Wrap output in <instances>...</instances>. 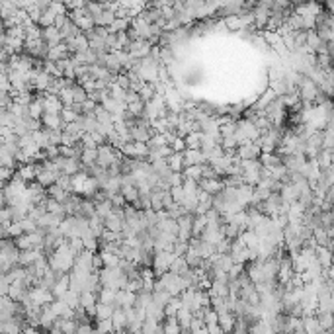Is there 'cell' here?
Listing matches in <instances>:
<instances>
[{
    "mask_svg": "<svg viewBox=\"0 0 334 334\" xmlns=\"http://www.w3.org/2000/svg\"><path fill=\"white\" fill-rule=\"evenodd\" d=\"M43 108H45V114H55V116H61V112H63V102H61V98L59 96H51V94H47L45 92V100H43Z\"/></svg>",
    "mask_w": 334,
    "mask_h": 334,
    "instance_id": "5",
    "label": "cell"
},
{
    "mask_svg": "<svg viewBox=\"0 0 334 334\" xmlns=\"http://www.w3.org/2000/svg\"><path fill=\"white\" fill-rule=\"evenodd\" d=\"M59 98H61V102L63 106H74V96H73V88H63L61 92H59Z\"/></svg>",
    "mask_w": 334,
    "mask_h": 334,
    "instance_id": "36",
    "label": "cell"
},
{
    "mask_svg": "<svg viewBox=\"0 0 334 334\" xmlns=\"http://www.w3.org/2000/svg\"><path fill=\"white\" fill-rule=\"evenodd\" d=\"M71 88H73L74 104H80V106H82V104L88 100V92L84 90V86H80V84L76 82V84H74V86H71Z\"/></svg>",
    "mask_w": 334,
    "mask_h": 334,
    "instance_id": "32",
    "label": "cell"
},
{
    "mask_svg": "<svg viewBox=\"0 0 334 334\" xmlns=\"http://www.w3.org/2000/svg\"><path fill=\"white\" fill-rule=\"evenodd\" d=\"M262 155V149L256 143H248V145H241L236 149V157L241 160H258Z\"/></svg>",
    "mask_w": 334,
    "mask_h": 334,
    "instance_id": "3",
    "label": "cell"
},
{
    "mask_svg": "<svg viewBox=\"0 0 334 334\" xmlns=\"http://www.w3.org/2000/svg\"><path fill=\"white\" fill-rule=\"evenodd\" d=\"M194 317H196V315H194L189 309H186V307H182V309L178 311V315H176V319H178V322H180L182 328H192Z\"/></svg>",
    "mask_w": 334,
    "mask_h": 334,
    "instance_id": "17",
    "label": "cell"
},
{
    "mask_svg": "<svg viewBox=\"0 0 334 334\" xmlns=\"http://www.w3.org/2000/svg\"><path fill=\"white\" fill-rule=\"evenodd\" d=\"M182 307H184L182 305V299H180V297H172L170 303L164 307V313H166V317H176L178 311H180Z\"/></svg>",
    "mask_w": 334,
    "mask_h": 334,
    "instance_id": "30",
    "label": "cell"
},
{
    "mask_svg": "<svg viewBox=\"0 0 334 334\" xmlns=\"http://www.w3.org/2000/svg\"><path fill=\"white\" fill-rule=\"evenodd\" d=\"M41 39H43L45 43L49 45V49H51V47H57V45L63 43V35H61V31H59L55 26H53V28L43 29V33H41Z\"/></svg>",
    "mask_w": 334,
    "mask_h": 334,
    "instance_id": "9",
    "label": "cell"
},
{
    "mask_svg": "<svg viewBox=\"0 0 334 334\" xmlns=\"http://www.w3.org/2000/svg\"><path fill=\"white\" fill-rule=\"evenodd\" d=\"M16 243V248L20 250V252H24V250H31L33 248V243H31V236L29 234H22V236H18L14 238Z\"/></svg>",
    "mask_w": 334,
    "mask_h": 334,
    "instance_id": "33",
    "label": "cell"
},
{
    "mask_svg": "<svg viewBox=\"0 0 334 334\" xmlns=\"http://www.w3.org/2000/svg\"><path fill=\"white\" fill-rule=\"evenodd\" d=\"M96 330H98V334L114 332V322H112V319L110 320H96Z\"/></svg>",
    "mask_w": 334,
    "mask_h": 334,
    "instance_id": "37",
    "label": "cell"
},
{
    "mask_svg": "<svg viewBox=\"0 0 334 334\" xmlns=\"http://www.w3.org/2000/svg\"><path fill=\"white\" fill-rule=\"evenodd\" d=\"M41 123H43V129L47 131H65L63 119H61V116H55V114H43Z\"/></svg>",
    "mask_w": 334,
    "mask_h": 334,
    "instance_id": "6",
    "label": "cell"
},
{
    "mask_svg": "<svg viewBox=\"0 0 334 334\" xmlns=\"http://www.w3.org/2000/svg\"><path fill=\"white\" fill-rule=\"evenodd\" d=\"M162 326V332L164 334H182V326L176 317H166V320L160 324Z\"/></svg>",
    "mask_w": 334,
    "mask_h": 334,
    "instance_id": "16",
    "label": "cell"
},
{
    "mask_svg": "<svg viewBox=\"0 0 334 334\" xmlns=\"http://www.w3.org/2000/svg\"><path fill=\"white\" fill-rule=\"evenodd\" d=\"M80 160H82V166H86V168L98 164V149H84Z\"/></svg>",
    "mask_w": 334,
    "mask_h": 334,
    "instance_id": "21",
    "label": "cell"
},
{
    "mask_svg": "<svg viewBox=\"0 0 334 334\" xmlns=\"http://www.w3.org/2000/svg\"><path fill=\"white\" fill-rule=\"evenodd\" d=\"M168 166L172 172H184L186 164H184V153H174L172 157H168Z\"/></svg>",
    "mask_w": 334,
    "mask_h": 334,
    "instance_id": "18",
    "label": "cell"
},
{
    "mask_svg": "<svg viewBox=\"0 0 334 334\" xmlns=\"http://www.w3.org/2000/svg\"><path fill=\"white\" fill-rule=\"evenodd\" d=\"M63 301L71 307L73 311H76V309L80 307V293H76V291H69V293L63 297Z\"/></svg>",
    "mask_w": 334,
    "mask_h": 334,
    "instance_id": "34",
    "label": "cell"
},
{
    "mask_svg": "<svg viewBox=\"0 0 334 334\" xmlns=\"http://www.w3.org/2000/svg\"><path fill=\"white\" fill-rule=\"evenodd\" d=\"M112 213H114V205H112L110 200H106V202H102V204H96V215L102 217L104 221L110 217Z\"/></svg>",
    "mask_w": 334,
    "mask_h": 334,
    "instance_id": "26",
    "label": "cell"
},
{
    "mask_svg": "<svg viewBox=\"0 0 334 334\" xmlns=\"http://www.w3.org/2000/svg\"><path fill=\"white\" fill-rule=\"evenodd\" d=\"M112 322H114V330H116V332H123V330L127 328V324H129L125 309H116V313H114V317H112Z\"/></svg>",
    "mask_w": 334,
    "mask_h": 334,
    "instance_id": "13",
    "label": "cell"
},
{
    "mask_svg": "<svg viewBox=\"0 0 334 334\" xmlns=\"http://www.w3.org/2000/svg\"><path fill=\"white\" fill-rule=\"evenodd\" d=\"M121 196H123V198H125V202L131 204V205L141 198V196H139V189H137V186H123V188H121Z\"/></svg>",
    "mask_w": 334,
    "mask_h": 334,
    "instance_id": "25",
    "label": "cell"
},
{
    "mask_svg": "<svg viewBox=\"0 0 334 334\" xmlns=\"http://www.w3.org/2000/svg\"><path fill=\"white\" fill-rule=\"evenodd\" d=\"M170 147H172V151H174V153H186V151H188V147H186V139H182V137H174V139H172V143H170Z\"/></svg>",
    "mask_w": 334,
    "mask_h": 334,
    "instance_id": "39",
    "label": "cell"
},
{
    "mask_svg": "<svg viewBox=\"0 0 334 334\" xmlns=\"http://www.w3.org/2000/svg\"><path fill=\"white\" fill-rule=\"evenodd\" d=\"M100 256H102L106 268H119V262H121L119 256L112 254V252H104V250H100Z\"/></svg>",
    "mask_w": 334,
    "mask_h": 334,
    "instance_id": "31",
    "label": "cell"
},
{
    "mask_svg": "<svg viewBox=\"0 0 334 334\" xmlns=\"http://www.w3.org/2000/svg\"><path fill=\"white\" fill-rule=\"evenodd\" d=\"M297 92H299V96H301V102L303 104H313L317 102V98H319L320 90L317 86V82L313 80V78H309V76H301V80H299V86H297Z\"/></svg>",
    "mask_w": 334,
    "mask_h": 334,
    "instance_id": "1",
    "label": "cell"
},
{
    "mask_svg": "<svg viewBox=\"0 0 334 334\" xmlns=\"http://www.w3.org/2000/svg\"><path fill=\"white\" fill-rule=\"evenodd\" d=\"M16 174L20 176L26 184H33L37 182V164H26V166H20L16 170Z\"/></svg>",
    "mask_w": 334,
    "mask_h": 334,
    "instance_id": "7",
    "label": "cell"
},
{
    "mask_svg": "<svg viewBox=\"0 0 334 334\" xmlns=\"http://www.w3.org/2000/svg\"><path fill=\"white\" fill-rule=\"evenodd\" d=\"M86 10L90 12V16H92V18H96V16L102 14L106 8H104V2H102V4H100V2H86Z\"/></svg>",
    "mask_w": 334,
    "mask_h": 334,
    "instance_id": "38",
    "label": "cell"
},
{
    "mask_svg": "<svg viewBox=\"0 0 334 334\" xmlns=\"http://www.w3.org/2000/svg\"><path fill=\"white\" fill-rule=\"evenodd\" d=\"M317 162H319L320 170H328L332 168V151H320V155L317 157Z\"/></svg>",
    "mask_w": 334,
    "mask_h": 334,
    "instance_id": "24",
    "label": "cell"
},
{
    "mask_svg": "<svg viewBox=\"0 0 334 334\" xmlns=\"http://www.w3.org/2000/svg\"><path fill=\"white\" fill-rule=\"evenodd\" d=\"M61 119H63V123L65 125H69V123H76L78 119H80V114L73 110V106H65L63 108V112H61Z\"/></svg>",
    "mask_w": 334,
    "mask_h": 334,
    "instance_id": "22",
    "label": "cell"
},
{
    "mask_svg": "<svg viewBox=\"0 0 334 334\" xmlns=\"http://www.w3.org/2000/svg\"><path fill=\"white\" fill-rule=\"evenodd\" d=\"M47 196H49V198H53V200H57L59 204H65V202L69 200L71 192H67V189H63V188H59L57 184H55V186L47 188Z\"/></svg>",
    "mask_w": 334,
    "mask_h": 334,
    "instance_id": "19",
    "label": "cell"
},
{
    "mask_svg": "<svg viewBox=\"0 0 334 334\" xmlns=\"http://www.w3.org/2000/svg\"><path fill=\"white\" fill-rule=\"evenodd\" d=\"M313 238H315V243H317L319 247H328V245H330V234H328L326 229H322V227L313 231Z\"/></svg>",
    "mask_w": 334,
    "mask_h": 334,
    "instance_id": "23",
    "label": "cell"
},
{
    "mask_svg": "<svg viewBox=\"0 0 334 334\" xmlns=\"http://www.w3.org/2000/svg\"><path fill=\"white\" fill-rule=\"evenodd\" d=\"M207 332L209 334H225L223 332V328L219 326V322L217 324H209V326H207Z\"/></svg>",
    "mask_w": 334,
    "mask_h": 334,
    "instance_id": "42",
    "label": "cell"
},
{
    "mask_svg": "<svg viewBox=\"0 0 334 334\" xmlns=\"http://www.w3.org/2000/svg\"><path fill=\"white\" fill-rule=\"evenodd\" d=\"M317 260L324 270H330L334 262V252L328 247H317Z\"/></svg>",
    "mask_w": 334,
    "mask_h": 334,
    "instance_id": "11",
    "label": "cell"
},
{
    "mask_svg": "<svg viewBox=\"0 0 334 334\" xmlns=\"http://www.w3.org/2000/svg\"><path fill=\"white\" fill-rule=\"evenodd\" d=\"M114 22H116V12H112V10H104L102 14L94 18L96 28H110Z\"/></svg>",
    "mask_w": 334,
    "mask_h": 334,
    "instance_id": "14",
    "label": "cell"
},
{
    "mask_svg": "<svg viewBox=\"0 0 334 334\" xmlns=\"http://www.w3.org/2000/svg\"><path fill=\"white\" fill-rule=\"evenodd\" d=\"M184 176H186L188 180L202 182V180H204V166H188V168H184Z\"/></svg>",
    "mask_w": 334,
    "mask_h": 334,
    "instance_id": "29",
    "label": "cell"
},
{
    "mask_svg": "<svg viewBox=\"0 0 334 334\" xmlns=\"http://www.w3.org/2000/svg\"><path fill=\"white\" fill-rule=\"evenodd\" d=\"M170 194H172V198H174V202L178 205L184 202V198H186V192L182 186H178V188H170Z\"/></svg>",
    "mask_w": 334,
    "mask_h": 334,
    "instance_id": "41",
    "label": "cell"
},
{
    "mask_svg": "<svg viewBox=\"0 0 334 334\" xmlns=\"http://www.w3.org/2000/svg\"><path fill=\"white\" fill-rule=\"evenodd\" d=\"M260 164L264 168H268V170H274L277 166H281L283 164V157L279 155V153H268V155H260Z\"/></svg>",
    "mask_w": 334,
    "mask_h": 334,
    "instance_id": "8",
    "label": "cell"
},
{
    "mask_svg": "<svg viewBox=\"0 0 334 334\" xmlns=\"http://www.w3.org/2000/svg\"><path fill=\"white\" fill-rule=\"evenodd\" d=\"M116 84H119V86L123 88V90H129V88H131L129 74H127V73H121V74H117V78H116Z\"/></svg>",
    "mask_w": 334,
    "mask_h": 334,
    "instance_id": "40",
    "label": "cell"
},
{
    "mask_svg": "<svg viewBox=\"0 0 334 334\" xmlns=\"http://www.w3.org/2000/svg\"><path fill=\"white\" fill-rule=\"evenodd\" d=\"M98 301H100V303H104V305L116 307L117 291L116 290H110V288H102V291L98 293Z\"/></svg>",
    "mask_w": 334,
    "mask_h": 334,
    "instance_id": "15",
    "label": "cell"
},
{
    "mask_svg": "<svg viewBox=\"0 0 334 334\" xmlns=\"http://www.w3.org/2000/svg\"><path fill=\"white\" fill-rule=\"evenodd\" d=\"M114 313H116V307L112 305H104V303H98L96 307V320H110L114 317Z\"/></svg>",
    "mask_w": 334,
    "mask_h": 334,
    "instance_id": "20",
    "label": "cell"
},
{
    "mask_svg": "<svg viewBox=\"0 0 334 334\" xmlns=\"http://www.w3.org/2000/svg\"><path fill=\"white\" fill-rule=\"evenodd\" d=\"M141 94V100L145 104H149V102H153V98L157 96V90H155V84H145L143 86V90L139 92Z\"/></svg>",
    "mask_w": 334,
    "mask_h": 334,
    "instance_id": "35",
    "label": "cell"
},
{
    "mask_svg": "<svg viewBox=\"0 0 334 334\" xmlns=\"http://www.w3.org/2000/svg\"><path fill=\"white\" fill-rule=\"evenodd\" d=\"M207 225H209V221L205 215H196L194 217V236H202L204 231L207 229Z\"/></svg>",
    "mask_w": 334,
    "mask_h": 334,
    "instance_id": "27",
    "label": "cell"
},
{
    "mask_svg": "<svg viewBox=\"0 0 334 334\" xmlns=\"http://www.w3.org/2000/svg\"><path fill=\"white\" fill-rule=\"evenodd\" d=\"M151 51H153V45L149 43L147 39H137L129 45V55L133 59H147L151 57Z\"/></svg>",
    "mask_w": 334,
    "mask_h": 334,
    "instance_id": "2",
    "label": "cell"
},
{
    "mask_svg": "<svg viewBox=\"0 0 334 334\" xmlns=\"http://www.w3.org/2000/svg\"><path fill=\"white\" fill-rule=\"evenodd\" d=\"M317 320L320 324V330L326 334H334V313L317 311Z\"/></svg>",
    "mask_w": 334,
    "mask_h": 334,
    "instance_id": "10",
    "label": "cell"
},
{
    "mask_svg": "<svg viewBox=\"0 0 334 334\" xmlns=\"http://www.w3.org/2000/svg\"><path fill=\"white\" fill-rule=\"evenodd\" d=\"M326 10H328V16L334 18V2H326Z\"/></svg>",
    "mask_w": 334,
    "mask_h": 334,
    "instance_id": "43",
    "label": "cell"
},
{
    "mask_svg": "<svg viewBox=\"0 0 334 334\" xmlns=\"http://www.w3.org/2000/svg\"><path fill=\"white\" fill-rule=\"evenodd\" d=\"M223 24H225V28L231 29V31H243V29H245L241 16H229V18L223 20Z\"/></svg>",
    "mask_w": 334,
    "mask_h": 334,
    "instance_id": "28",
    "label": "cell"
},
{
    "mask_svg": "<svg viewBox=\"0 0 334 334\" xmlns=\"http://www.w3.org/2000/svg\"><path fill=\"white\" fill-rule=\"evenodd\" d=\"M110 334H119V332H116V330H114V332H110Z\"/></svg>",
    "mask_w": 334,
    "mask_h": 334,
    "instance_id": "44",
    "label": "cell"
},
{
    "mask_svg": "<svg viewBox=\"0 0 334 334\" xmlns=\"http://www.w3.org/2000/svg\"><path fill=\"white\" fill-rule=\"evenodd\" d=\"M184 164H186V168L188 166H204L207 164V157H205L204 151H186L184 153Z\"/></svg>",
    "mask_w": 334,
    "mask_h": 334,
    "instance_id": "4",
    "label": "cell"
},
{
    "mask_svg": "<svg viewBox=\"0 0 334 334\" xmlns=\"http://www.w3.org/2000/svg\"><path fill=\"white\" fill-rule=\"evenodd\" d=\"M234 324H236V315L234 313H223L219 315V326L225 334H234Z\"/></svg>",
    "mask_w": 334,
    "mask_h": 334,
    "instance_id": "12",
    "label": "cell"
}]
</instances>
